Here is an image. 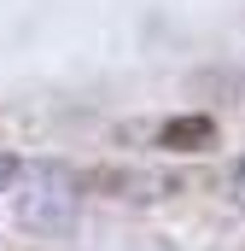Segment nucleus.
I'll return each mask as SVG.
<instances>
[{
	"label": "nucleus",
	"mask_w": 245,
	"mask_h": 251,
	"mask_svg": "<svg viewBox=\"0 0 245 251\" xmlns=\"http://www.w3.org/2000/svg\"><path fill=\"white\" fill-rule=\"evenodd\" d=\"M76 199H82V181H76L70 170H59V164H41V170H35V187H29V199H24V222H29L35 234L70 228Z\"/></svg>",
	"instance_id": "nucleus-1"
},
{
	"label": "nucleus",
	"mask_w": 245,
	"mask_h": 251,
	"mask_svg": "<svg viewBox=\"0 0 245 251\" xmlns=\"http://www.w3.org/2000/svg\"><path fill=\"white\" fill-rule=\"evenodd\" d=\"M158 146L164 152H204V146H216V123L210 117H170L158 128Z\"/></svg>",
	"instance_id": "nucleus-2"
},
{
	"label": "nucleus",
	"mask_w": 245,
	"mask_h": 251,
	"mask_svg": "<svg viewBox=\"0 0 245 251\" xmlns=\"http://www.w3.org/2000/svg\"><path fill=\"white\" fill-rule=\"evenodd\" d=\"M18 176H24V164H18V158H12V152H0V193L12 187V181H18Z\"/></svg>",
	"instance_id": "nucleus-3"
},
{
	"label": "nucleus",
	"mask_w": 245,
	"mask_h": 251,
	"mask_svg": "<svg viewBox=\"0 0 245 251\" xmlns=\"http://www.w3.org/2000/svg\"><path fill=\"white\" fill-rule=\"evenodd\" d=\"M228 187H234V204H240V210H245V158H240V164H234V176H228Z\"/></svg>",
	"instance_id": "nucleus-4"
}]
</instances>
